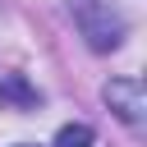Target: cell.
Segmentation results:
<instances>
[{
	"label": "cell",
	"instance_id": "1",
	"mask_svg": "<svg viewBox=\"0 0 147 147\" xmlns=\"http://www.w3.org/2000/svg\"><path fill=\"white\" fill-rule=\"evenodd\" d=\"M74 23L92 51H115L124 41V14L110 0H74Z\"/></svg>",
	"mask_w": 147,
	"mask_h": 147
},
{
	"label": "cell",
	"instance_id": "2",
	"mask_svg": "<svg viewBox=\"0 0 147 147\" xmlns=\"http://www.w3.org/2000/svg\"><path fill=\"white\" fill-rule=\"evenodd\" d=\"M101 96H106V106H110L124 124H142V115H147V87H142V78H133V74L110 78V83L101 87Z\"/></svg>",
	"mask_w": 147,
	"mask_h": 147
},
{
	"label": "cell",
	"instance_id": "3",
	"mask_svg": "<svg viewBox=\"0 0 147 147\" xmlns=\"http://www.w3.org/2000/svg\"><path fill=\"white\" fill-rule=\"evenodd\" d=\"M41 96H37V87L23 78V74H5L0 78V110H32Z\"/></svg>",
	"mask_w": 147,
	"mask_h": 147
},
{
	"label": "cell",
	"instance_id": "4",
	"mask_svg": "<svg viewBox=\"0 0 147 147\" xmlns=\"http://www.w3.org/2000/svg\"><path fill=\"white\" fill-rule=\"evenodd\" d=\"M55 147H92V129L87 124H64L55 133Z\"/></svg>",
	"mask_w": 147,
	"mask_h": 147
},
{
	"label": "cell",
	"instance_id": "5",
	"mask_svg": "<svg viewBox=\"0 0 147 147\" xmlns=\"http://www.w3.org/2000/svg\"><path fill=\"white\" fill-rule=\"evenodd\" d=\"M18 147H32V142H18Z\"/></svg>",
	"mask_w": 147,
	"mask_h": 147
}]
</instances>
